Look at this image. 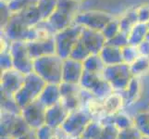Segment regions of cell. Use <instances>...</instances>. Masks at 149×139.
Wrapping results in <instances>:
<instances>
[{"label":"cell","mask_w":149,"mask_h":139,"mask_svg":"<svg viewBox=\"0 0 149 139\" xmlns=\"http://www.w3.org/2000/svg\"><path fill=\"white\" fill-rule=\"evenodd\" d=\"M63 59L56 54L33 59V71L47 84L59 85L62 82Z\"/></svg>","instance_id":"6da1fadb"},{"label":"cell","mask_w":149,"mask_h":139,"mask_svg":"<svg viewBox=\"0 0 149 139\" xmlns=\"http://www.w3.org/2000/svg\"><path fill=\"white\" fill-rule=\"evenodd\" d=\"M2 35L9 42H25L40 39L37 29L30 27L20 19L19 14H12L8 23L1 29Z\"/></svg>","instance_id":"7a4b0ae2"},{"label":"cell","mask_w":149,"mask_h":139,"mask_svg":"<svg viewBox=\"0 0 149 139\" xmlns=\"http://www.w3.org/2000/svg\"><path fill=\"white\" fill-rule=\"evenodd\" d=\"M45 85L47 83L38 74L33 71L25 76L24 84L14 96V98L22 110L30 103L38 99Z\"/></svg>","instance_id":"3957f363"},{"label":"cell","mask_w":149,"mask_h":139,"mask_svg":"<svg viewBox=\"0 0 149 139\" xmlns=\"http://www.w3.org/2000/svg\"><path fill=\"white\" fill-rule=\"evenodd\" d=\"M83 26L73 23L69 28H66L55 34L56 54L62 59L70 58L75 45L79 42Z\"/></svg>","instance_id":"277c9868"},{"label":"cell","mask_w":149,"mask_h":139,"mask_svg":"<svg viewBox=\"0 0 149 139\" xmlns=\"http://www.w3.org/2000/svg\"><path fill=\"white\" fill-rule=\"evenodd\" d=\"M103 76L112 87L113 91L120 93L127 88L133 77L130 65L126 63L106 66L103 71Z\"/></svg>","instance_id":"5b68a950"},{"label":"cell","mask_w":149,"mask_h":139,"mask_svg":"<svg viewBox=\"0 0 149 139\" xmlns=\"http://www.w3.org/2000/svg\"><path fill=\"white\" fill-rule=\"evenodd\" d=\"M79 85L84 90L102 100L114 92L103 73H92L84 71Z\"/></svg>","instance_id":"8992f818"},{"label":"cell","mask_w":149,"mask_h":139,"mask_svg":"<svg viewBox=\"0 0 149 139\" xmlns=\"http://www.w3.org/2000/svg\"><path fill=\"white\" fill-rule=\"evenodd\" d=\"M31 128L22 115L0 111V136L16 138L30 132Z\"/></svg>","instance_id":"52a82bcc"},{"label":"cell","mask_w":149,"mask_h":139,"mask_svg":"<svg viewBox=\"0 0 149 139\" xmlns=\"http://www.w3.org/2000/svg\"><path fill=\"white\" fill-rule=\"evenodd\" d=\"M94 120L84 108L71 111L61 126L62 130L73 139H78L83 136L86 126Z\"/></svg>","instance_id":"ba28073f"},{"label":"cell","mask_w":149,"mask_h":139,"mask_svg":"<svg viewBox=\"0 0 149 139\" xmlns=\"http://www.w3.org/2000/svg\"><path fill=\"white\" fill-rule=\"evenodd\" d=\"M9 52L13 60V69L27 75L33 71V59L30 56L27 43L10 42Z\"/></svg>","instance_id":"9c48e42d"},{"label":"cell","mask_w":149,"mask_h":139,"mask_svg":"<svg viewBox=\"0 0 149 139\" xmlns=\"http://www.w3.org/2000/svg\"><path fill=\"white\" fill-rule=\"evenodd\" d=\"M114 19L110 13L100 10H87L79 12L74 19V23L95 31H101L111 20Z\"/></svg>","instance_id":"30bf717a"},{"label":"cell","mask_w":149,"mask_h":139,"mask_svg":"<svg viewBox=\"0 0 149 139\" xmlns=\"http://www.w3.org/2000/svg\"><path fill=\"white\" fill-rule=\"evenodd\" d=\"M45 108L39 100H35L22 110V116L32 130L36 131L45 125Z\"/></svg>","instance_id":"8fae6325"},{"label":"cell","mask_w":149,"mask_h":139,"mask_svg":"<svg viewBox=\"0 0 149 139\" xmlns=\"http://www.w3.org/2000/svg\"><path fill=\"white\" fill-rule=\"evenodd\" d=\"M25 76L26 75L15 69L1 71L0 93L10 96H14L22 87L25 82Z\"/></svg>","instance_id":"7c38bea8"},{"label":"cell","mask_w":149,"mask_h":139,"mask_svg":"<svg viewBox=\"0 0 149 139\" xmlns=\"http://www.w3.org/2000/svg\"><path fill=\"white\" fill-rule=\"evenodd\" d=\"M80 41L89 50L91 54H99L107 44V39L100 31L83 28Z\"/></svg>","instance_id":"4fadbf2b"},{"label":"cell","mask_w":149,"mask_h":139,"mask_svg":"<svg viewBox=\"0 0 149 139\" xmlns=\"http://www.w3.org/2000/svg\"><path fill=\"white\" fill-rule=\"evenodd\" d=\"M27 47L33 59L56 54V43L54 37L31 41L27 43Z\"/></svg>","instance_id":"5bb4252c"},{"label":"cell","mask_w":149,"mask_h":139,"mask_svg":"<svg viewBox=\"0 0 149 139\" xmlns=\"http://www.w3.org/2000/svg\"><path fill=\"white\" fill-rule=\"evenodd\" d=\"M83 62L74 60L70 58L63 59L62 67V82L70 84H80L84 74Z\"/></svg>","instance_id":"9a60e30c"},{"label":"cell","mask_w":149,"mask_h":139,"mask_svg":"<svg viewBox=\"0 0 149 139\" xmlns=\"http://www.w3.org/2000/svg\"><path fill=\"white\" fill-rule=\"evenodd\" d=\"M69 113L70 112L61 104V102L47 108L45 112V125L52 128H60Z\"/></svg>","instance_id":"2e32d148"},{"label":"cell","mask_w":149,"mask_h":139,"mask_svg":"<svg viewBox=\"0 0 149 139\" xmlns=\"http://www.w3.org/2000/svg\"><path fill=\"white\" fill-rule=\"evenodd\" d=\"M143 94V83L140 77L133 76L127 88L122 92L125 108L133 106L139 101Z\"/></svg>","instance_id":"e0dca14e"},{"label":"cell","mask_w":149,"mask_h":139,"mask_svg":"<svg viewBox=\"0 0 149 139\" xmlns=\"http://www.w3.org/2000/svg\"><path fill=\"white\" fill-rule=\"evenodd\" d=\"M75 17V15L64 12L62 10L56 8L47 20L51 24V26L54 28L56 33H58L60 31L71 26L74 23Z\"/></svg>","instance_id":"ac0fdd59"},{"label":"cell","mask_w":149,"mask_h":139,"mask_svg":"<svg viewBox=\"0 0 149 139\" xmlns=\"http://www.w3.org/2000/svg\"><path fill=\"white\" fill-rule=\"evenodd\" d=\"M39 102L47 108L52 107L61 101V94L59 90V85L47 84L42 93L38 97Z\"/></svg>","instance_id":"d6986e66"},{"label":"cell","mask_w":149,"mask_h":139,"mask_svg":"<svg viewBox=\"0 0 149 139\" xmlns=\"http://www.w3.org/2000/svg\"><path fill=\"white\" fill-rule=\"evenodd\" d=\"M106 116H112L119 113L125 109V102L122 93L113 92L103 100Z\"/></svg>","instance_id":"ffe728a7"},{"label":"cell","mask_w":149,"mask_h":139,"mask_svg":"<svg viewBox=\"0 0 149 139\" xmlns=\"http://www.w3.org/2000/svg\"><path fill=\"white\" fill-rule=\"evenodd\" d=\"M104 123H113L120 131L125 130L128 128L134 126V120H133V115H131L124 110L112 116H106L104 119L101 121Z\"/></svg>","instance_id":"44dd1931"},{"label":"cell","mask_w":149,"mask_h":139,"mask_svg":"<svg viewBox=\"0 0 149 139\" xmlns=\"http://www.w3.org/2000/svg\"><path fill=\"white\" fill-rule=\"evenodd\" d=\"M99 55L106 66L123 63L121 48H118L106 44V45L100 51Z\"/></svg>","instance_id":"7402d4cb"},{"label":"cell","mask_w":149,"mask_h":139,"mask_svg":"<svg viewBox=\"0 0 149 139\" xmlns=\"http://www.w3.org/2000/svg\"><path fill=\"white\" fill-rule=\"evenodd\" d=\"M23 22L30 27H34L43 20L41 13L38 9L37 5H33L27 8L22 10V12L17 13Z\"/></svg>","instance_id":"603a6c76"},{"label":"cell","mask_w":149,"mask_h":139,"mask_svg":"<svg viewBox=\"0 0 149 139\" xmlns=\"http://www.w3.org/2000/svg\"><path fill=\"white\" fill-rule=\"evenodd\" d=\"M83 65L85 71L92 73H103L106 68L99 54H91L83 62Z\"/></svg>","instance_id":"cb8c5ba5"},{"label":"cell","mask_w":149,"mask_h":139,"mask_svg":"<svg viewBox=\"0 0 149 139\" xmlns=\"http://www.w3.org/2000/svg\"><path fill=\"white\" fill-rule=\"evenodd\" d=\"M119 20H120V32L129 34V33L132 30V28L139 22H138L136 8L128 10V11L123 14L120 18H119Z\"/></svg>","instance_id":"d4e9b609"},{"label":"cell","mask_w":149,"mask_h":139,"mask_svg":"<svg viewBox=\"0 0 149 139\" xmlns=\"http://www.w3.org/2000/svg\"><path fill=\"white\" fill-rule=\"evenodd\" d=\"M146 34H147V24L138 22L132 28L129 34H128L129 45L138 46L143 41L146 40Z\"/></svg>","instance_id":"484cf974"},{"label":"cell","mask_w":149,"mask_h":139,"mask_svg":"<svg viewBox=\"0 0 149 139\" xmlns=\"http://www.w3.org/2000/svg\"><path fill=\"white\" fill-rule=\"evenodd\" d=\"M134 126L137 128L142 136L149 137V109L136 112L133 115Z\"/></svg>","instance_id":"4316f807"},{"label":"cell","mask_w":149,"mask_h":139,"mask_svg":"<svg viewBox=\"0 0 149 139\" xmlns=\"http://www.w3.org/2000/svg\"><path fill=\"white\" fill-rule=\"evenodd\" d=\"M0 94H1V96H0V109H1L2 112L22 115V108L18 105L14 96L5 95L2 93H0Z\"/></svg>","instance_id":"83f0119b"},{"label":"cell","mask_w":149,"mask_h":139,"mask_svg":"<svg viewBox=\"0 0 149 139\" xmlns=\"http://www.w3.org/2000/svg\"><path fill=\"white\" fill-rule=\"evenodd\" d=\"M130 68L133 76L142 78L143 76L149 74V58L140 56L134 62L130 65Z\"/></svg>","instance_id":"f1b7e54d"},{"label":"cell","mask_w":149,"mask_h":139,"mask_svg":"<svg viewBox=\"0 0 149 139\" xmlns=\"http://www.w3.org/2000/svg\"><path fill=\"white\" fill-rule=\"evenodd\" d=\"M61 104L69 112L74 111L83 108V99H81V91L77 95L68 96L61 97Z\"/></svg>","instance_id":"f546056e"},{"label":"cell","mask_w":149,"mask_h":139,"mask_svg":"<svg viewBox=\"0 0 149 139\" xmlns=\"http://www.w3.org/2000/svg\"><path fill=\"white\" fill-rule=\"evenodd\" d=\"M56 6H58V0H39L37 7L43 20L49 19L56 9Z\"/></svg>","instance_id":"4dcf8cb0"},{"label":"cell","mask_w":149,"mask_h":139,"mask_svg":"<svg viewBox=\"0 0 149 139\" xmlns=\"http://www.w3.org/2000/svg\"><path fill=\"white\" fill-rule=\"evenodd\" d=\"M103 122L98 120H93L86 126L83 136L87 139H97L103 129Z\"/></svg>","instance_id":"1f68e13d"},{"label":"cell","mask_w":149,"mask_h":139,"mask_svg":"<svg viewBox=\"0 0 149 139\" xmlns=\"http://www.w3.org/2000/svg\"><path fill=\"white\" fill-rule=\"evenodd\" d=\"M39 0H10L8 2V7L12 14L22 12L33 5H37Z\"/></svg>","instance_id":"d6a6232c"},{"label":"cell","mask_w":149,"mask_h":139,"mask_svg":"<svg viewBox=\"0 0 149 139\" xmlns=\"http://www.w3.org/2000/svg\"><path fill=\"white\" fill-rule=\"evenodd\" d=\"M121 52H122L123 63H126L128 65H131L140 57L138 47L134 45H128L124 46L123 48H121Z\"/></svg>","instance_id":"836d02e7"},{"label":"cell","mask_w":149,"mask_h":139,"mask_svg":"<svg viewBox=\"0 0 149 139\" xmlns=\"http://www.w3.org/2000/svg\"><path fill=\"white\" fill-rule=\"evenodd\" d=\"M90 55L91 53L89 52V50L87 49L84 46V45L79 40V42L75 45L72 51H71L70 58L74 60L80 61V62H84Z\"/></svg>","instance_id":"e575fe53"},{"label":"cell","mask_w":149,"mask_h":139,"mask_svg":"<svg viewBox=\"0 0 149 139\" xmlns=\"http://www.w3.org/2000/svg\"><path fill=\"white\" fill-rule=\"evenodd\" d=\"M80 2L76 0H58V6L56 8L62 10L64 12L76 15L79 13Z\"/></svg>","instance_id":"d590c367"},{"label":"cell","mask_w":149,"mask_h":139,"mask_svg":"<svg viewBox=\"0 0 149 139\" xmlns=\"http://www.w3.org/2000/svg\"><path fill=\"white\" fill-rule=\"evenodd\" d=\"M101 32L107 40H109V39L113 38L115 35H117L120 32L119 19L114 18L113 20H111L110 22L106 25L105 28L101 31Z\"/></svg>","instance_id":"8d00e7d4"},{"label":"cell","mask_w":149,"mask_h":139,"mask_svg":"<svg viewBox=\"0 0 149 139\" xmlns=\"http://www.w3.org/2000/svg\"><path fill=\"white\" fill-rule=\"evenodd\" d=\"M59 90L61 97L77 95L81 91V87L79 84H70V83H65L61 82L59 84Z\"/></svg>","instance_id":"74e56055"},{"label":"cell","mask_w":149,"mask_h":139,"mask_svg":"<svg viewBox=\"0 0 149 139\" xmlns=\"http://www.w3.org/2000/svg\"><path fill=\"white\" fill-rule=\"evenodd\" d=\"M103 129L97 139H117L119 136L120 130L113 124V123H104L103 122Z\"/></svg>","instance_id":"f35d334b"},{"label":"cell","mask_w":149,"mask_h":139,"mask_svg":"<svg viewBox=\"0 0 149 139\" xmlns=\"http://www.w3.org/2000/svg\"><path fill=\"white\" fill-rule=\"evenodd\" d=\"M107 45L115 46L118 48H123L124 46L129 45V39H128V34L125 33L120 32L114 37L107 40Z\"/></svg>","instance_id":"ab89813d"},{"label":"cell","mask_w":149,"mask_h":139,"mask_svg":"<svg viewBox=\"0 0 149 139\" xmlns=\"http://www.w3.org/2000/svg\"><path fill=\"white\" fill-rule=\"evenodd\" d=\"M0 68H1V71L13 69V60L9 49L1 51V54H0Z\"/></svg>","instance_id":"60d3db41"},{"label":"cell","mask_w":149,"mask_h":139,"mask_svg":"<svg viewBox=\"0 0 149 139\" xmlns=\"http://www.w3.org/2000/svg\"><path fill=\"white\" fill-rule=\"evenodd\" d=\"M142 136H143L139 130L135 126H132L128 129L120 131L117 139H141Z\"/></svg>","instance_id":"b9f144b4"},{"label":"cell","mask_w":149,"mask_h":139,"mask_svg":"<svg viewBox=\"0 0 149 139\" xmlns=\"http://www.w3.org/2000/svg\"><path fill=\"white\" fill-rule=\"evenodd\" d=\"M138 22L141 23L149 22V5H142L139 8H136Z\"/></svg>","instance_id":"7bdbcfd3"},{"label":"cell","mask_w":149,"mask_h":139,"mask_svg":"<svg viewBox=\"0 0 149 139\" xmlns=\"http://www.w3.org/2000/svg\"><path fill=\"white\" fill-rule=\"evenodd\" d=\"M11 16L12 13L8 7V3L1 1V29L8 23V20Z\"/></svg>","instance_id":"ee69618b"},{"label":"cell","mask_w":149,"mask_h":139,"mask_svg":"<svg viewBox=\"0 0 149 139\" xmlns=\"http://www.w3.org/2000/svg\"><path fill=\"white\" fill-rule=\"evenodd\" d=\"M137 47H138V50H139L140 56L148 57L149 58V41L148 40H145L143 43H141L138 45Z\"/></svg>","instance_id":"f6af8a7d"},{"label":"cell","mask_w":149,"mask_h":139,"mask_svg":"<svg viewBox=\"0 0 149 139\" xmlns=\"http://www.w3.org/2000/svg\"><path fill=\"white\" fill-rule=\"evenodd\" d=\"M14 139H38V137H37V135H36V131L31 130L30 132L25 133V135L20 136L16 137Z\"/></svg>","instance_id":"bcb514c9"},{"label":"cell","mask_w":149,"mask_h":139,"mask_svg":"<svg viewBox=\"0 0 149 139\" xmlns=\"http://www.w3.org/2000/svg\"><path fill=\"white\" fill-rule=\"evenodd\" d=\"M146 40L149 41V22L147 23V34H146Z\"/></svg>","instance_id":"7dc6e473"},{"label":"cell","mask_w":149,"mask_h":139,"mask_svg":"<svg viewBox=\"0 0 149 139\" xmlns=\"http://www.w3.org/2000/svg\"><path fill=\"white\" fill-rule=\"evenodd\" d=\"M0 139H13V138H11V137H1Z\"/></svg>","instance_id":"c3c4849f"},{"label":"cell","mask_w":149,"mask_h":139,"mask_svg":"<svg viewBox=\"0 0 149 139\" xmlns=\"http://www.w3.org/2000/svg\"><path fill=\"white\" fill-rule=\"evenodd\" d=\"M141 139H149V137H147V136H143Z\"/></svg>","instance_id":"681fc988"},{"label":"cell","mask_w":149,"mask_h":139,"mask_svg":"<svg viewBox=\"0 0 149 139\" xmlns=\"http://www.w3.org/2000/svg\"><path fill=\"white\" fill-rule=\"evenodd\" d=\"M78 139H87V138H85V137H84V136H81V137L78 138Z\"/></svg>","instance_id":"f907efd6"},{"label":"cell","mask_w":149,"mask_h":139,"mask_svg":"<svg viewBox=\"0 0 149 139\" xmlns=\"http://www.w3.org/2000/svg\"><path fill=\"white\" fill-rule=\"evenodd\" d=\"M76 1H78V2H80V3H81V1H83V0H76Z\"/></svg>","instance_id":"816d5d0a"}]
</instances>
